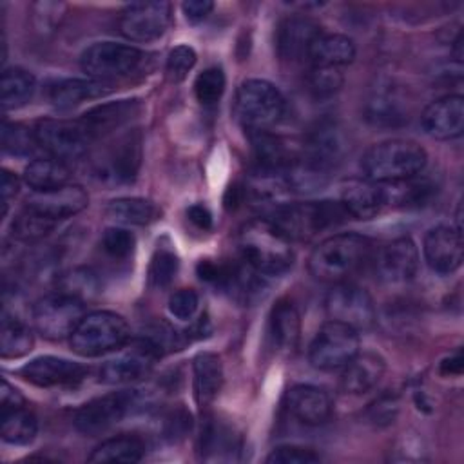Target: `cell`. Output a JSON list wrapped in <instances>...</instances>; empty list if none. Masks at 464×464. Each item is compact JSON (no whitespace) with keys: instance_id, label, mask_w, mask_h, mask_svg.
Returning <instances> with one entry per match:
<instances>
[{"instance_id":"1","label":"cell","mask_w":464,"mask_h":464,"mask_svg":"<svg viewBox=\"0 0 464 464\" xmlns=\"http://www.w3.org/2000/svg\"><path fill=\"white\" fill-rule=\"evenodd\" d=\"M373 245L355 232L335 234L323 239L310 254L308 270L323 283H344L355 276L372 257Z\"/></svg>"},{"instance_id":"2","label":"cell","mask_w":464,"mask_h":464,"mask_svg":"<svg viewBox=\"0 0 464 464\" xmlns=\"http://www.w3.org/2000/svg\"><path fill=\"white\" fill-rule=\"evenodd\" d=\"M241 259L261 276H279L294 263L290 239L265 218L245 223L237 234Z\"/></svg>"},{"instance_id":"3","label":"cell","mask_w":464,"mask_h":464,"mask_svg":"<svg viewBox=\"0 0 464 464\" xmlns=\"http://www.w3.org/2000/svg\"><path fill=\"white\" fill-rule=\"evenodd\" d=\"M428 154L413 140H384L372 145L362 156V170L366 179L390 185L420 174L426 167Z\"/></svg>"},{"instance_id":"4","label":"cell","mask_w":464,"mask_h":464,"mask_svg":"<svg viewBox=\"0 0 464 464\" xmlns=\"http://www.w3.org/2000/svg\"><path fill=\"white\" fill-rule=\"evenodd\" d=\"M348 218L341 201H297L274 208L270 221L288 237L308 241Z\"/></svg>"},{"instance_id":"5","label":"cell","mask_w":464,"mask_h":464,"mask_svg":"<svg viewBox=\"0 0 464 464\" xmlns=\"http://www.w3.org/2000/svg\"><path fill=\"white\" fill-rule=\"evenodd\" d=\"M125 319L114 312L98 310L85 314L71 334V348L82 357H100L121 348L129 341Z\"/></svg>"},{"instance_id":"6","label":"cell","mask_w":464,"mask_h":464,"mask_svg":"<svg viewBox=\"0 0 464 464\" xmlns=\"http://www.w3.org/2000/svg\"><path fill=\"white\" fill-rule=\"evenodd\" d=\"M285 107L281 91L261 78L245 80L236 94V114L248 132L268 130L281 120Z\"/></svg>"},{"instance_id":"7","label":"cell","mask_w":464,"mask_h":464,"mask_svg":"<svg viewBox=\"0 0 464 464\" xmlns=\"http://www.w3.org/2000/svg\"><path fill=\"white\" fill-rule=\"evenodd\" d=\"M141 141L138 129L120 134L94 160V178L105 185L132 183L141 165Z\"/></svg>"},{"instance_id":"8","label":"cell","mask_w":464,"mask_h":464,"mask_svg":"<svg viewBox=\"0 0 464 464\" xmlns=\"http://www.w3.org/2000/svg\"><path fill=\"white\" fill-rule=\"evenodd\" d=\"M145 53L134 45L96 42L82 53L80 67L89 78L111 82L132 74L141 67Z\"/></svg>"},{"instance_id":"9","label":"cell","mask_w":464,"mask_h":464,"mask_svg":"<svg viewBox=\"0 0 464 464\" xmlns=\"http://www.w3.org/2000/svg\"><path fill=\"white\" fill-rule=\"evenodd\" d=\"M83 315V301L65 292L44 295L33 304L34 328L51 341L71 337Z\"/></svg>"},{"instance_id":"10","label":"cell","mask_w":464,"mask_h":464,"mask_svg":"<svg viewBox=\"0 0 464 464\" xmlns=\"http://www.w3.org/2000/svg\"><path fill=\"white\" fill-rule=\"evenodd\" d=\"M359 353V332L337 321H326L314 335L308 359L317 370H339Z\"/></svg>"},{"instance_id":"11","label":"cell","mask_w":464,"mask_h":464,"mask_svg":"<svg viewBox=\"0 0 464 464\" xmlns=\"http://www.w3.org/2000/svg\"><path fill=\"white\" fill-rule=\"evenodd\" d=\"M34 134L38 147L63 163L83 158L92 143V136L80 120L45 118L36 123Z\"/></svg>"},{"instance_id":"12","label":"cell","mask_w":464,"mask_h":464,"mask_svg":"<svg viewBox=\"0 0 464 464\" xmlns=\"http://www.w3.org/2000/svg\"><path fill=\"white\" fill-rule=\"evenodd\" d=\"M326 314L332 321L352 326L353 330H368L375 323V306L372 295L359 285L350 281L337 283L326 294Z\"/></svg>"},{"instance_id":"13","label":"cell","mask_w":464,"mask_h":464,"mask_svg":"<svg viewBox=\"0 0 464 464\" xmlns=\"http://www.w3.org/2000/svg\"><path fill=\"white\" fill-rule=\"evenodd\" d=\"M136 392L121 390L96 397L74 413V428L83 435H100L118 424L134 406Z\"/></svg>"},{"instance_id":"14","label":"cell","mask_w":464,"mask_h":464,"mask_svg":"<svg viewBox=\"0 0 464 464\" xmlns=\"http://www.w3.org/2000/svg\"><path fill=\"white\" fill-rule=\"evenodd\" d=\"M169 2H132L120 14V33L132 42H152L170 24Z\"/></svg>"},{"instance_id":"15","label":"cell","mask_w":464,"mask_h":464,"mask_svg":"<svg viewBox=\"0 0 464 464\" xmlns=\"http://www.w3.org/2000/svg\"><path fill=\"white\" fill-rule=\"evenodd\" d=\"M160 355L161 352L147 337H140L125 353L107 361L100 368V382L127 384L140 381L150 373L154 361Z\"/></svg>"},{"instance_id":"16","label":"cell","mask_w":464,"mask_h":464,"mask_svg":"<svg viewBox=\"0 0 464 464\" xmlns=\"http://www.w3.org/2000/svg\"><path fill=\"white\" fill-rule=\"evenodd\" d=\"M419 268V250L411 237L401 236L377 250L375 270L381 281L399 285L413 279Z\"/></svg>"},{"instance_id":"17","label":"cell","mask_w":464,"mask_h":464,"mask_svg":"<svg viewBox=\"0 0 464 464\" xmlns=\"http://www.w3.org/2000/svg\"><path fill=\"white\" fill-rule=\"evenodd\" d=\"M346 150V141L341 129L334 121H319L306 136L301 158L328 174L335 169Z\"/></svg>"},{"instance_id":"18","label":"cell","mask_w":464,"mask_h":464,"mask_svg":"<svg viewBox=\"0 0 464 464\" xmlns=\"http://www.w3.org/2000/svg\"><path fill=\"white\" fill-rule=\"evenodd\" d=\"M424 259L437 274H453L460 268L464 257L462 232L457 227L439 225L424 236Z\"/></svg>"},{"instance_id":"19","label":"cell","mask_w":464,"mask_h":464,"mask_svg":"<svg viewBox=\"0 0 464 464\" xmlns=\"http://www.w3.org/2000/svg\"><path fill=\"white\" fill-rule=\"evenodd\" d=\"M85 373L87 370L80 362L56 355H40L20 368V375L40 388L76 384L85 377Z\"/></svg>"},{"instance_id":"20","label":"cell","mask_w":464,"mask_h":464,"mask_svg":"<svg viewBox=\"0 0 464 464\" xmlns=\"http://www.w3.org/2000/svg\"><path fill=\"white\" fill-rule=\"evenodd\" d=\"M426 134L435 140H453L464 130V98L460 94H446L431 102L420 114Z\"/></svg>"},{"instance_id":"21","label":"cell","mask_w":464,"mask_h":464,"mask_svg":"<svg viewBox=\"0 0 464 464\" xmlns=\"http://www.w3.org/2000/svg\"><path fill=\"white\" fill-rule=\"evenodd\" d=\"M321 33V25L315 20L299 14L288 16L281 20L276 31L277 54L286 62L304 60Z\"/></svg>"},{"instance_id":"22","label":"cell","mask_w":464,"mask_h":464,"mask_svg":"<svg viewBox=\"0 0 464 464\" xmlns=\"http://www.w3.org/2000/svg\"><path fill=\"white\" fill-rule=\"evenodd\" d=\"M87 203H89L87 192L80 185H71V183L53 190L33 192L25 199L27 208L36 210L56 221L82 212L87 207Z\"/></svg>"},{"instance_id":"23","label":"cell","mask_w":464,"mask_h":464,"mask_svg":"<svg viewBox=\"0 0 464 464\" xmlns=\"http://www.w3.org/2000/svg\"><path fill=\"white\" fill-rule=\"evenodd\" d=\"M286 406L290 413L308 426H319L332 415L330 395L314 384H295L286 393Z\"/></svg>"},{"instance_id":"24","label":"cell","mask_w":464,"mask_h":464,"mask_svg":"<svg viewBox=\"0 0 464 464\" xmlns=\"http://www.w3.org/2000/svg\"><path fill=\"white\" fill-rule=\"evenodd\" d=\"M341 205L348 218L370 219L386 205L384 187L370 179H352L341 190Z\"/></svg>"},{"instance_id":"25","label":"cell","mask_w":464,"mask_h":464,"mask_svg":"<svg viewBox=\"0 0 464 464\" xmlns=\"http://www.w3.org/2000/svg\"><path fill=\"white\" fill-rule=\"evenodd\" d=\"M366 118L379 127H399L408 121V107L404 96L392 83H379L368 102Z\"/></svg>"},{"instance_id":"26","label":"cell","mask_w":464,"mask_h":464,"mask_svg":"<svg viewBox=\"0 0 464 464\" xmlns=\"http://www.w3.org/2000/svg\"><path fill=\"white\" fill-rule=\"evenodd\" d=\"M386 370L384 359L375 352H359L350 362L343 366L341 388L346 393L361 395L377 386Z\"/></svg>"},{"instance_id":"27","label":"cell","mask_w":464,"mask_h":464,"mask_svg":"<svg viewBox=\"0 0 464 464\" xmlns=\"http://www.w3.org/2000/svg\"><path fill=\"white\" fill-rule=\"evenodd\" d=\"M248 134L259 174L283 176L295 154H292L279 136L268 130H252Z\"/></svg>"},{"instance_id":"28","label":"cell","mask_w":464,"mask_h":464,"mask_svg":"<svg viewBox=\"0 0 464 464\" xmlns=\"http://www.w3.org/2000/svg\"><path fill=\"white\" fill-rule=\"evenodd\" d=\"M355 58V44L346 34L321 33L310 47L308 63L310 67H334L343 69Z\"/></svg>"},{"instance_id":"29","label":"cell","mask_w":464,"mask_h":464,"mask_svg":"<svg viewBox=\"0 0 464 464\" xmlns=\"http://www.w3.org/2000/svg\"><path fill=\"white\" fill-rule=\"evenodd\" d=\"M140 111L138 100H120L112 103H103L82 116L83 127L89 130L92 140L114 132L123 123H127Z\"/></svg>"},{"instance_id":"30","label":"cell","mask_w":464,"mask_h":464,"mask_svg":"<svg viewBox=\"0 0 464 464\" xmlns=\"http://www.w3.org/2000/svg\"><path fill=\"white\" fill-rule=\"evenodd\" d=\"M112 92V83L94 78H67L51 87L49 98L58 109H71L82 102L102 98Z\"/></svg>"},{"instance_id":"31","label":"cell","mask_w":464,"mask_h":464,"mask_svg":"<svg viewBox=\"0 0 464 464\" xmlns=\"http://www.w3.org/2000/svg\"><path fill=\"white\" fill-rule=\"evenodd\" d=\"M194 397L199 406L210 404L223 384L221 359L212 352H199L192 361Z\"/></svg>"},{"instance_id":"32","label":"cell","mask_w":464,"mask_h":464,"mask_svg":"<svg viewBox=\"0 0 464 464\" xmlns=\"http://www.w3.org/2000/svg\"><path fill=\"white\" fill-rule=\"evenodd\" d=\"M145 455V442L134 433H121L98 444L89 462H140Z\"/></svg>"},{"instance_id":"33","label":"cell","mask_w":464,"mask_h":464,"mask_svg":"<svg viewBox=\"0 0 464 464\" xmlns=\"http://www.w3.org/2000/svg\"><path fill=\"white\" fill-rule=\"evenodd\" d=\"M270 335L279 350L292 352L301 335V319L290 301L281 299L270 312Z\"/></svg>"},{"instance_id":"34","label":"cell","mask_w":464,"mask_h":464,"mask_svg":"<svg viewBox=\"0 0 464 464\" xmlns=\"http://www.w3.org/2000/svg\"><path fill=\"white\" fill-rule=\"evenodd\" d=\"M69 179H71V170L67 163L51 156L33 160L24 170V181L33 188V192L63 187L69 183Z\"/></svg>"},{"instance_id":"35","label":"cell","mask_w":464,"mask_h":464,"mask_svg":"<svg viewBox=\"0 0 464 464\" xmlns=\"http://www.w3.org/2000/svg\"><path fill=\"white\" fill-rule=\"evenodd\" d=\"M34 87H36V80L29 71L22 67L4 69L2 80H0L4 111H11L25 105L31 100Z\"/></svg>"},{"instance_id":"36","label":"cell","mask_w":464,"mask_h":464,"mask_svg":"<svg viewBox=\"0 0 464 464\" xmlns=\"http://www.w3.org/2000/svg\"><path fill=\"white\" fill-rule=\"evenodd\" d=\"M0 419H2L0 433L5 442L25 446L34 440L38 433V420L29 410H25V406L2 410Z\"/></svg>"},{"instance_id":"37","label":"cell","mask_w":464,"mask_h":464,"mask_svg":"<svg viewBox=\"0 0 464 464\" xmlns=\"http://www.w3.org/2000/svg\"><path fill=\"white\" fill-rule=\"evenodd\" d=\"M199 450L205 459H232V451L237 450V437L230 426L208 419L201 430Z\"/></svg>"},{"instance_id":"38","label":"cell","mask_w":464,"mask_h":464,"mask_svg":"<svg viewBox=\"0 0 464 464\" xmlns=\"http://www.w3.org/2000/svg\"><path fill=\"white\" fill-rule=\"evenodd\" d=\"M105 214L125 225H149L158 218V208L145 198H118L107 203Z\"/></svg>"},{"instance_id":"39","label":"cell","mask_w":464,"mask_h":464,"mask_svg":"<svg viewBox=\"0 0 464 464\" xmlns=\"http://www.w3.org/2000/svg\"><path fill=\"white\" fill-rule=\"evenodd\" d=\"M34 335L31 328L7 314L2 317V330H0V353L4 359H16L33 350Z\"/></svg>"},{"instance_id":"40","label":"cell","mask_w":464,"mask_h":464,"mask_svg":"<svg viewBox=\"0 0 464 464\" xmlns=\"http://www.w3.org/2000/svg\"><path fill=\"white\" fill-rule=\"evenodd\" d=\"M56 219L47 218L36 210L24 208L11 223V236L18 241H38L54 230Z\"/></svg>"},{"instance_id":"41","label":"cell","mask_w":464,"mask_h":464,"mask_svg":"<svg viewBox=\"0 0 464 464\" xmlns=\"http://www.w3.org/2000/svg\"><path fill=\"white\" fill-rule=\"evenodd\" d=\"M38 147L36 134L24 123H9L2 125V149L13 156H29Z\"/></svg>"},{"instance_id":"42","label":"cell","mask_w":464,"mask_h":464,"mask_svg":"<svg viewBox=\"0 0 464 464\" xmlns=\"http://www.w3.org/2000/svg\"><path fill=\"white\" fill-rule=\"evenodd\" d=\"M178 268V256L170 248L158 246L149 265V283L156 288H165L174 281Z\"/></svg>"},{"instance_id":"43","label":"cell","mask_w":464,"mask_h":464,"mask_svg":"<svg viewBox=\"0 0 464 464\" xmlns=\"http://www.w3.org/2000/svg\"><path fill=\"white\" fill-rule=\"evenodd\" d=\"M308 91L314 98L323 100L334 96L344 82L343 69L334 67H310L308 71Z\"/></svg>"},{"instance_id":"44","label":"cell","mask_w":464,"mask_h":464,"mask_svg":"<svg viewBox=\"0 0 464 464\" xmlns=\"http://www.w3.org/2000/svg\"><path fill=\"white\" fill-rule=\"evenodd\" d=\"M225 91V72L221 67H208L198 74L194 82V94L199 103L214 105Z\"/></svg>"},{"instance_id":"45","label":"cell","mask_w":464,"mask_h":464,"mask_svg":"<svg viewBox=\"0 0 464 464\" xmlns=\"http://www.w3.org/2000/svg\"><path fill=\"white\" fill-rule=\"evenodd\" d=\"M196 51L190 45H176L169 56H167V65H165V74L170 83H179L187 78L190 69L196 65Z\"/></svg>"},{"instance_id":"46","label":"cell","mask_w":464,"mask_h":464,"mask_svg":"<svg viewBox=\"0 0 464 464\" xmlns=\"http://www.w3.org/2000/svg\"><path fill=\"white\" fill-rule=\"evenodd\" d=\"M134 246H136V237L132 232L125 228L109 227L102 236L103 252L114 259H127L134 252Z\"/></svg>"},{"instance_id":"47","label":"cell","mask_w":464,"mask_h":464,"mask_svg":"<svg viewBox=\"0 0 464 464\" xmlns=\"http://www.w3.org/2000/svg\"><path fill=\"white\" fill-rule=\"evenodd\" d=\"M321 460V455L315 453L312 448L285 444L277 446L266 457L268 464H315Z\"/></svg>"},{"instance_id":"48","label":"cell","mask_w":464,"mask_h":464,"mask_svg":"<svg viewBox=\"0 0 464 464\" xmlns=\"http://www.w3.org/2000/svg\"><path fill=\"white\" fill-rule=\"evenodd\" d=\"M199 304V297L192 288H179L169 297V312L181 321H188Z\"/></svg>"},{"instance_id":"49","label":"cell","mask_w":464,"mask_h":464,"mask_svg":"<svg viewBox=\"0 0 464 464\" xmlns=\"http://www.w3.org/2000/svg\"><path fill=\"white\" fill-rule=\"evenodd\" d=\"M63 290L65 294H71L78 299H85V295H91L96 292V277L89 270H72L69 276L63 277Z\"/></svg>"},{"instance_id":"50","label":"cell","mask_w":464,"mask_h":464,"mask_svg":"<svg viewBox=\"0 0 464 464\" xmlns=\"http://www.w3.org/2000/svg\"><path fill=\"white\" fill-rule=\"evenodd\" d=\"M190 430V415L179 408V410H172L167 417H165V424H163V431L165 437L170 440L181 439L185 437V433Z\"/></svg>"},{"instance_id":"51","label":"cell","mask_w":464,"mask_h":464,"mask_svg":"<svg viewBox=\"0 0 464 464\" xmlns=\"http://www.w3.org/2000/svg\"><path fill=\"white\" fill-rule=\"evenodd\" d=\"M181 9L188 22L198 24L210 14V11L214 9V4L210 0H188V2H183Z\"/></svg>"},{"instance_id":"52","label":"cell","mask_w":464,"mask_h":464,"mask_svg":"<svg viewBox=\"0 0 464 464\" xmlns=\"http://www.w3.org/2000/svg\"><path fill=\"white\" fill-rule=\"evenodd\" d=\"M0 188H2V205H4V210L2 214L5 216L7 212V205L11 201V198H14L18 194V188H20V179L9 172V170H2V178H0Z\"/></svg>"},{"instance_id":"53","label":"cell","mask_w":464,"mask_h":464,"mask_svg":"<svg viewBox=\"0 0 464 464\" xmlns=\"http://www.w3.org/2000/svg\"><path fill=\"white\" fill-rule=\"evenodd\" d=\"M0 406L2 410L25 406V399L22 397V393L16 388H13L5 379L2 381V388H0Z\"/></svg>"},{"instance_id":"54","label":"cell","mask_w":464,"mask_h":464,"mask_svg":"<svg viewBox=\"0 0 464 464\" xmlns=\"http://www.w3.org/2000/svg\"><path fill=\"white\" fill-rule=\"evenodd\" d=\"M187 216H188V221L194 223L198 228H201V230H210L212 228V214L205 205L196 203V205L188 207Z\"/></svg>"},{"instance_id":"55","label":"cell","mask_w":464,"mask_h":464,"mask_svg":"<svg viewBox=\"0 0 464 464\" xmlns=\"http://www.w3.org/2000/svg\"><path fill=\"white\" fill-rule=\"evenodd\" d=\"M440 372L444 375H459L462 372V357L460 355H455V357H450L442 362L440 366Z\"/></svg>"}]
</instances>
